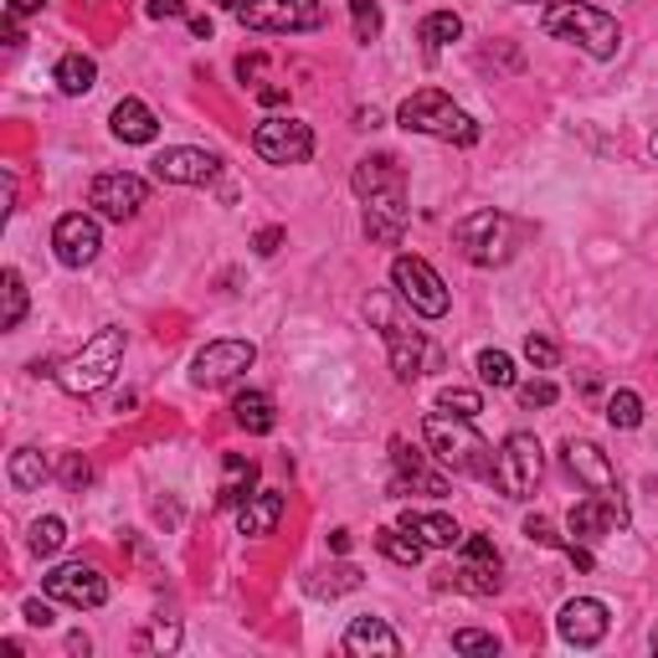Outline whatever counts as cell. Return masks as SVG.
Masks as SVG:
<instances>
[{
	"label": "cell",
	"instance_id": "cell-52",
	"mask_svg": "<svg viewBox=\"0 0 658 658\" xmlns=\"http://www.w3.org/2000/svg\"><path fill=\"white\" fill-rule=\"evenodd\" d=\"M191 31H195V36H206V42H211V21H206V15H191Z\"/></svg>",
	"mask_w": 658,
	"mask_h": 658
},
{
	"label": "cell",
	"instance_id": "cell-47",
	"mask_svg": "<svg viewBox=\"0 0 658 658\" xmlns=\"http://www.w3.org/2000/svg\"><path fill=\"white\" fill-rule=\"evenodd\" d=\"M180 644V628L176 623H160V628L150 633V648H176Z\"/></svg>",
	"mask_w": 658,
	"mask_h": 658
},
{
	"label": "cell",
	"instance_id": "cell-24",
	"mask_svg": "<svg viewBox=\"0 0 658 658\" xmlns=\"http://www.w3.org/2000/svg\"><path fill=\"white\" fill-rule=\"evenodd\" d=\"M253 494H257V464L242 458V453H226V474H222V489H216V505L242 509Z\"/></svg>",
	"mask_w": 658,
	"mask_h": 658
},
{
	"label": "cell",
	"instance_id": "cell-41",
	"mask_svg": "<svg viewBox=\"0 0 658 658\" xmlns=\"http://www.w3.org/2000/svg\"><path fill=\"white\" fill-rule=\"evenodd\" d=\"M57 474H62V484H67V489H88V479H93V468H88V458H83V453H62Z\"/></svg>",
	"mask_w": 658,
	"mask_h": 658
},
{
	"label": "cell",
	"instance_id": "cell-25",
	"mask_svg": "<svg viewBox=\"0 0 658 658\" xmlns=\"http://www.w3.org/2000/svg\"><path fill=\"white\" fill-rule=\"evenodd\" d=\"M402 530H412V535H417L422 545H433V551H453V545H464V530H458L448 514H422V509H406Z\"/></svg>",
	"mask_w": 658,
	"mask_h": 658
},
{
	"label": "cell",
	"instance_id": "cell-49",
	"mask_svg": "<svg viewBox=\"0 0 658 658\" xmlns=\"http://www.w3.org/2000/svg\"><path fill=\"white\" fill-rule=\"evenodd\" d=\"M26 623L31 628H52V607L46 602H26Z\"/></svg>",
	"mask_w": 658,
	"mask_h": 658
},
{
	"label": "cell",
	"instance_id": "cell-43",
	"mask_svg": "<svg viewBox=\"0 0 658 658\" xmlns=\"http://www.w3.org/2000/svg\"><path fill=\"white\" fill-rule=\"evenodd\" d=\"M524 535L535 540V545H551V551H566V540L555 535V524L545 520V514H530V520H524Z\"/></svg>",
	"mask_w": 658,
	"mask_h": 658
},
{
	"label": "cell",
	"instance_id": "cell-1",
	"mask_svg": "<svg viewBox=\"0 0 658 658\" xmlns=\"http://www.w3.org/2000/svg\"><path fill=\"white\" fill-rule=\"evenodd\" d=\"M422 437H427V448L443 468L453 474H464V479H484L494 484V448L484 443L468 417H448V412H433V417L422 422Z\"/></svg>",
	"mask_w": 658,
	"mask_h": 658
},
{
	"label": "cell",
	"instance_id": "cell-5",
	"mask_svg": "<svg viewBox=\"0 0 658 658\" xmlns=\"http://www.w3.org/2000/svg\"><path fill=\"white\" fill-rule=\"evenodd\" d=\"M453 242H458V253L474 268H499L514 253V222H509L505 211H474V216H464V222L453 226Z\"/></svg>",
	"mask_w": 658,
	"mask_h": 658
},
{
	"label": "cell",
	"instance_id": "cell-20",
	"mask_svg": "<svg viewBox=\"0 0 658 658\" xmlns=\"http://www.w3.org/2000/svg\"><path fill=\"white\" fill-rule=\"evenodd\" d=\"M391 464H396V484H391V494H406V489H422V494H448V479L443 474H433L427 468V458H422L406 437H391Z\"/></svg>",
	"mask_w": 658,
	"mask_h": 658
},
{
	"label": "cell",
	"instance_id": "cell-26",
	"mask_svg": "<svg viewBox=\"0 0 658 658\" xmlns=\"http://www.w3.org/2000/svg\"><path fill=\"white\" fill-rule=\"evenodd\" d=\"M350 185H355V195L365 201V195L386 191V185H406V176H402V164L391 160V155H375V160H360V164H355Z\"/></svg>",
	"mask_w": 658,
	"mask_h": 658
},
{
	"label": "cell",
	"instance_id": "cell-53",
	"mask_svg": "<svg viewBox=\"0 0 658 658\" xmlns=\"http://www.w3.org/2000/svg\"><path fill=\"white\" fill-rule=\"evenodd\" d=\"M216 6H222V11H242V0H216Z\"/></svg>",
	"mask_w": 658,
	"mask_h": 658
},
{
	"label": "cell",
	"instance_id": "cell-56",
	"mask_svg": "<svg viewBox=\"0 0 658 658\" xmlns=\"http://www.w3.org/2000/svg\"><path fill=\"white\" fill-rule=\"evenodd\" d=\"M520 6H530V0H520Z\"/></svg>",
	"mask_w": 658,
	"mask_h": 658
},
{
	"label": "cell",
	"instance_id": "cell-6",
	"mask_svg": "<svg viewBox=\"0 0 658 658\" xmlns=\"http://www.w3.org/2000/svg\"><path fill=\"white\" fill-rule=\"evenodd\" d=\"M391 284H396V294H402V304L412 309V315H422V319H443L448 315V304H453V294H448V284L437 278V268L427 263V257H396L391 263Z\"/></svg>",
	"mask_w": 658,
	"mask_h": 658
},
{
	"label": "cell",
	"instance_id": "cell-48",
	"mask_svg": "<svg viewBox=\"0 0 658 658\" xmlns=\"http://www.w3.org/2000/svg\"><path fill=\"white\" fill-rule=\"evenodd\" d=\"M155 21H170V15H185V0H150Z\"/></svg>",
	"mask_w": 658,
	"mask_h": 658
},
{
	"label": "cell",
	"instance_id": "cell-35",
	"mask_svg": "<svg viewBox=\"0 0 658 658\" xmlns=\"http://www.w3.org/2000/svg\"><path fill=\"white\" fill-rule=\"evenodd\" d=\"M355 586H360L355 566H335V571H315V576H309V592H315V597H340V592H355Z\"/></svg>",
	"mask_w": 658,
	"mask_h": 658
},
{
	"label": "cell",
	"instance_id": "cell-21",
	"mask_svg": "<svg viewBox=\"0 0 658 658\" xmlns=\"http://www.w3.org/2000/svg\"><path fill=\"white\" fill-rule=\"evenodd\" d=\"M344 654H355V658H402V638L391 633L386 617H355L350 628H344Z\"/></svg>",
	"mask_w": 658,
	"mask_h": 658
},
{
	"label": "cell",
	"instance_id": "cell-23",
	"mask_svg": "<svg viewBox=\"0 0 658 658\" xmlns=\"http://www.w3.org/2000/svg\"><path fill=\"white\" fill-rule=\"evenodd\" d=\"M284 520V494L278 489H257L247 505L237 509V530L242 535H273Z\"/></svg>",
	"mask_w": 658,
	"mask_h": 658
},
{
	"label": "cell",
	"instance_id": "cell-10",
	"mask_svg": "<svg viewBox=\"0 0 658 658\" xmlns=\"http://www.w3.org/2000/svg\"><path fill=\"white\" fill-rule=\"evenodd\" d=\"M237 21L247 31H319L325 26V6L319 0H242Z\"/></svg>",
	"mask_w": 658,
	"mask_h": 658
},
{
	"label": "cell",
	"instance_id": "cell-15",
	"mask_svg": "<svg viewBox=\"0 0 658 658\" xmlns=\"http://www.w3.org/2000/svg\"><path fill=\"white\" fill-rule=\"evenodd\" d=\"M155 180L160 185H206V180H216V170H222V160L211 150H195V145H170V150L155 155Z\"/></svg>",
	"mask_w": 658,
	"mask_h": 658
},
{
	"label": "cell",
	"instance_id": "cell-46",
	"mask_svg": "<svg viewBox=\"0 0 658 658\" xmlns=\"http://www.w3.org/2000/svg\"><path fill=\"white\" fill-rule=\"evenodd\" d=\"M278 242H284V226H263V232H257V242H253L257 257H273V253H278Z\"/></svg>",
	"mask_w": 658,
	"mask_h": 658
},
{
	"label": "cell",
	"instance_id": "cell-9",
	"mask_svg": "<svg viewBox=\"0 0 658 658\" xmlns=\"http://www.w3.org/2000/svg\"><path fill=\"white\" fill-rule=\"evenodd\" d=\"M253 360H257L253 340H211V344H201L191 360V386H201V391L232 386L242 371H253Z\"/></svg>",
	"mask_w": 658,
	"mask_h": 658
},
{
	"label": "cell",
	"instance_id": "cell-2",
	"mask_svg": "<svg viewBox=\"0 0 658 658\" xmlns=\"http://www.w3.org/2000/svg\"><path fill=\"white\" fill-rule=\"evenodd\" d=\"M540 26H545V36L576 42L586 57L597 62H613L617 46H623V26L607 11H597V6H582V0H555L551 11L540 15Z\"/></svg>",
	"mask_w": 658,
	"mask_h": 658
},
{
	"label": "cell",
	"instance_id": "cell-29",
	"mask_svg": "<svg viewBox=\"0 0 658 658\" xmlns=\"http://www.w3.org/2000/svg\"><path fill=\"white\" fill-rule=\"evenodd\" d=\"M375 545H381V555H386V561H396V566H417L422 551H427V545H422L412 530H402V524L381 530V535H375Z\"/></svg>",
	"mask_w": 658,
	"mask_h": 658
},
{
	"label": "cell",
	"instance_id": "cell-13",
	"mask_svg": "<svg viewBox=\"0 0 658 658\" xmlns=\"http://www.w3.org/2000/svg\"><path fill=\"white\" fill-rule=\"evenodd\" d=\"M98 247H104V232H98V216H88V211H67L52 226V253L62 268H88Z\"/></svg>",
	"mask_w": 658,
	"mask_h": 658
},
{
	"label": "cell",
	"instance_id": "cell-17",
	"mask_svg": "<svg viewBox=\"0 0 658 658\" xmlns=\"http://www.w3.org/2000/svg\"><path fill=\"white\" fill-rule=\"evenodd\" d=\"M555 628H561V638H566L571 648H597L602 638H607V628H613V613H607V602H597V597H571L566 607H561V617H555Z\"/></svg>",
	"mask_w": 658,
	"mask_h": 658
},
{
	"label": "cell",
	"instance_id": "cell-44",
	"mask_svg": "<svg viewBox=\"0 0 658 658\" xmlns=\"http://www.w3.org/2000/svg\"><path fill=\"white\" fill-rule=\"evenodd\" d=\"M464 561H479V566L499 571V551H494L489 535H464Z\"/></svg>",
	"mask_w": 658,
	"mask_h": 658
},
{
	"label": "cell",
	"instance_id": "cell-28",
	"mask_svg": "<svg viewBox=\"0 0 658 658\" xmlns=\"http://www.w3.org/2000/svg\"><path fill=\"white\" fill-rule=\"evenodd\" d=\"M98 83V62L83 57V52H67V57L57 62V88L67 93V98H83V93Z\"/></svg>",
	"mask_w": 658,
	"mask_h": 658
},
{
	"label": "cell",
	"instance_id": "cell-30",
	"mask_svg": "<svg viewBox=\"0 0 658 658\" xmlns=\"http://www.w3.org/2000/svg\"><path fill=\"white\" fill-rule=\"evenodd\" d=\"M6 474H11V484L21 494H36L46 484V458L36 448H15L11 453V468H6Z\"/></svg>",
	"mask_w": 658,
	"mask_h": 658
},
{
	"label": "cell",
	"instance_id": "cell-42",
	"mask_svg": "<svg viewBox=\"0 0 658 658\" xmlns=\"http://www.w3.org/2000/svg\"><path fill=\"white\" fill-rule=\"evenodd\" d=\"M524 360L540 365V371H551L555 360H561V350H555V340H545V335H530V340H524Z\"/></svg>",
	"mask_w": 658,
	"mask_h": 658
},
{
	"label": "cell",
	"instance_id": "cell-3",
	"mask_svg": "<svg viewBox=\"0 0 658 658\" xmlns=\"http://www.w3.org/2000/svg\"><path fill=\"white\" fill-rule=\"evenodd\" d=\"M396 124H402L406 135H427V139H443V145H479V119L464 114V108L453 104L448 93L437 88H417L396 108Z\"/></svg>",
	"mask_w": 658,
	"mask_h": 658
},
{
	"label": "cell",
	"instance_id": "cell-4",
	"mask_svg": "<svg viewBox=\"0 0 658 658\" xmlns=\"http://www.w3.org/2000/svg\"><path fill=\"white\" fill-rule=\"evenodd\" d=\"M124 344H129V335H124L119 325H104V329H98V335H93V340L83 344V350H77V355L57 371V386L67 391V396H93V391H104L108 381H114V371H119Z\"/></svg>",
	"mask_w": 658,
	"mask_h": 658
},
{
	"label": "cell",
	"instance_id": "cell-31",
	"mask_svg": "<svg viewBox=\"0 0 658 658\" xmlns=\"http://www.w3.org/2000/svg\"><path fill=\"white\" fill-rule=\"evenodd\" d=\"M0 294H6V315H0V329H15L26 319V278L15 268L0 273Z\"/></svg>",
	"mask_w": 658,
	"mask_h": 658
},
{
	"label": "cell",
	"instance_id": "cell-37",
	"mask_svg": "<svg viewBox=\"0 0 658 658\" xmlns=\"http://www.w3.org/2000/svg\"><path fill=\"white\" fill-rule=\"evenodd\" d=\"M458 36H464V21L453 11H433L422 21V42L427 46H448V42H458Z\"/></svg>",
	"mask_w": 658,
	"mask_h": 658
},
{
	"label": "cell",
	"instance_id": "cell-55",
	"mask_svg": "<svg viewBox=\"0 0 658 658\" xmlns=\"http://www.w3.org/2000/svg\"><path fill=\"white\" fill-rule=\"evenodd\" d=\"M654 654H658V633H654Z\"/></svg>",
	"mask_w": 658,
	"mask_h": 658
},
{
	"label": "cell",
	"instance_id": "cell-40",
	"mask_svg": "<svg viewBox=\"0 0 658 658\" xmlns=\"http://www.w3.org/2000/svg\"><path fill=\"white\" fill-rule=\"evenodd\" d=\"M453 648H458V654H499V638L479 633V628H458L453 633Z\"/></svg>",
	"mask_w": 658,
	"mask_h": 658
},
{
	"label": "cell",
	"instance_id": "cell-14",
	"mask_svg": "<svg viewBox=\"0 0 658 658\" xmlns=\"http://www.w3.org/2000/svg\"><path fill=\"white\" fill-rule=\"evenodd\" d=\"M406 222H412V206H406V185H386V191L365 195V237L381 242V247H396L406 237Z\"/></svg>",
	"mask_w": 658,
	"mask_h": 658
},
{
	"label": "cell",
	"instance_id": "cell-12",
	"mask_svg": "<svg viewBox=\"0 0 658 658\" xmlns=\"http://www.w3.org/2000/svg\"><path fill=\"white\" fill-rule=\"evenodd\" d=\"M145 201H150V185L139 176H129V170H108V176H98L88 185V206L104 222H129V216H139Z\"/></svg>",
	"mask_w": 658,
	"mask_h": 658
},
{
	"label": "cell",
	"instance_id": "cell-18",
	"mask_svg": "<svg viewBox=\"0 0 658 658\" xmlns=\"http://www.w3.org/2000/svg\"><path fill=\"white\" fill-rule=\"evenodd\" d=\"M628 524V509H623V499L613 494H592V499H582V505L571 509V535L582 540H602V535H613V530H623Z\"/></svg>",
	"mask_w": 658,
	"mask_h": 658
},
{
	"label": "cell",
	"instance_id": "cell-50",
	"mask_svg": "<svg viewBox=\"0 0 658 658\" xmlns=\"http://www.w3.org/2000/svg\"><path fill=\"white\" fill-rule=\"evenodd\" d=\"M42 6H46V0H6V15H15V21H21V15H36Z\"/></svg>",
	"mask_w": 658,
	"mask_h": 658
},
{
	"label": "cell",
	"instance_id": "cell-27",
	"mask_svg": "<svg viewBox=\"0 0 658 658\" xmlns=\"http://www.w3.org/2000/svg\"><path fill=\"white\" fill-rule=\"evenodd\" d=\"M232 417H237L242 433L263 437V433H273L278 412H273V396H268V391H242L237 402H232Z\"/></svg>",
	"mask_w": 658,
	"mask_h": 658
},
{
	"label": "cell",
	"instance_id": "cell-51",
	"mask_svg": "<svg viewBox=\"0 0 658 658\" xmlns=\"http://www.w3.org/2000/svg\"><path fill=\"white\" fill-rule=\"evenodd\" d=\"M284 98H288V88H278V83H268V88H257V104H284Z\"/></svg>",
	"mask_w": 658,
	"mask_h": 658
},
{
	"label": "cell",
	"instance_id": "cell-16",
	"mask_svg": "<svg viewBox=\"0 0 658 658\" xmlns=\"http://www.w3.org/2000/svg\"><path fill=\"white\" fill-rule=\"evenodd\" d=\"M42 592H46L52 602H67V607H104V602H108V582H104V576H98L93 566H83V561L46 571Z\"/></svg>",
	"mask_w": 658,
	"mask_h": 658
},
{
	"label": "cell",
	"instance_id": "cell-38",
	"mask_svg": "<svg viewBox=\"0 0 658 658\" xmlns=\"http://www.w3.org/2000/svg\"><path fill=\"white\" fill-rule=\"evenodd\" d=\"M458 586L474 592V597H494V592H499V571L479 566V561H464V566H458Z\"/></svg>",
	"mask_w": 658,
	"mask_h": 658
},
{
	"label": "cell",
	"instance_id": "cell-7",
	"mask_svg": "<svg viewBox=\"0 0 658 658\" xmlns=\"http://www.w3.org/2000/svg\"><path fill=\"white\" fill-rule=\"evenodd\" d=\"M365 315L381 325V340H386V350H391V371H396V381H417L422 360H427V340H422L417 329H406V319L391 315L386 294H371V299H365Z\"/></svg>",
	"mask_w": 658,
	"mask_h": 658
},
{
	"label": "cell",
	"instance_id": "cell-32",
	"mask_svg": "<svg viewBox=\"0 0 658 658\" xmlns=\"http://www.w3.org/2000/svg\"><path fill=\"white\" fill-rule=\"evenodd\" d=\"M474 365H479V381L484 386H520V375H514V360L505 355V350H479V360H474Z\"/></svg>",
	"mask_w": 658,
	"mask_h": 658
},
{
	"label": "cell",
	"instance_id": "cell-11",
	"mask_svg": "<svg viewBox=\"0 0 658 658\" xmlns=\"http://www.w3.org/2000/svg\"><path fill=\"white\" fill-rule=\"evenodd\" d=\"M253 150L268 164H304L315 155V129L299 119H263L253 129Z\"/></svg>",
	"mask_w": 658,
	"mask_h": 658
},
{
	"label": "cell",
	"instance_id": "cell-39",
	"mask_svg": "<svg viewBox=\"0 0 658 658\" xmlns=\"http://www.w3.org/2000/svg\"><path fill=\"white\" fill-rule=\"evenodd\" d=\"M350 15H355V42H375L381 36V6L375 0H350Z\"/></svg>",
	"mask_w": 658,
	"mask_h": 658
},
{
	"label": "cell",
	"instance_id": "cell-8",
	"mask_svg": "<svg viewBox=\"0 0 658 658\" xmlns=\"http://www.w3.org/2000/svg\"><path fill=\"white\" fill-rule=\"evenodd\" d=\"M540 474H545V453H540V443L530 433H509L505 448H499V458H494V484L509 494V499H530L540 484Z\"/></svg>",
	"mask_w": 658,
	"mask_h": 658
},
{
	"label": "cell",
	"instance_id": "cell-22",
	"mask_svg": "<svg viewBox=\"0 0 658 658\" xmlns=\"http://www.w3.org/2000/svg\"><path fill=\"white\" fill-rule=\"evenodd\" d=\"M108 124H114V139H124V145H150V139L160 135L155 108L139 104V98H119V104H114V114H108Z\"/></svg>",
	"mask_w": 658,
	"mask_h": 658
},
{
	"label": "cell",
	"instance_id": "cell-19",
	"mask_svg": "<svg viewBox=\"0 0 658 658\" xmlns=\"http://www.w3.org/2000/svg\"><path fill=\"white\" fill-rule=\"evenodd\" d=\"M561 453H566V468H571V479H576V484H586L592 494H613L617 489V468H613V458H607L597 443L571 437Z\"/></svg>",
	"mask_w": 658,
	"mask_h": 658
},
{
	"label": "cell",
	"instance_id": "cell-45",
	"mask_svg": "<svg viewBox=\"0 0 658 658\" xmlns=\"http://www.w3.org/2000/svg\"><path fill=\"white\" fill-rule=\"evenodd\" d=\"M555 396H561L555 381H524V386H520V402L530 406V412H535V406H555Z\"/></svg>",
	"mask_w": 658,
	"mask_h": 658
},
{
	"label": "cell",
	"instance_id": "cell-54",
	"mask_svg": "<svg viewBox=\"0 0 658 658\" xmlns=\"http://www.w3.org/2000/svg\"><path fill=\"white\" fill-rule=\"evenodd\" d=\"M648 150H654V155H658V135H654V139H648Z\"/></svg>",
	"mask_w": 658,
	"mask_h": 658
},
{
	"label": "cell",
	"instance_id": "cell-34",
	"mask_svg": "<svg viewBox=\"0 0 658 658\" xmlns=\"http://www.w3.org/2000/svg\"><path fill=\"white\" fill-rule=\"evenodd\" d=\"M607 422H613V427H623V433H628V427H638V422H644V396H638V391H613V396H607Z\"/></svg>",
	"mask_w": 658,
	"mask_h": 658
},
{
	"label": "cell",
	"instance_id": "cell-36",
	"mask_svg": "<svg viewBox=\"0 0 658 658\" xmlns=\"http://www.w3.org/2000/svg\"><path fill=\"white\" fill-rule=\"evenodd\" d=\"M62 545H67V524L57 514H42V520L31 524V551L36 555H57Z\"/></svg>",
	"mask_w": 658,
	"mask_h": 658
},
{
	"label": "cell",
	"instance_id": "cell-33",
	"mask_svg": "<svg viewBox=\"0 0 658 658\" xmlns=\"http://www.w3.org/2000/svg\"><path fill=\"white\" fill-rule=\"evenodd\" d=\"M437 412H448V417H479L484 412V396L474 386H443L437 391Z\"/></svg>",
	"mask_w": 658,
	"mask_h": 658
}]
</instances>
